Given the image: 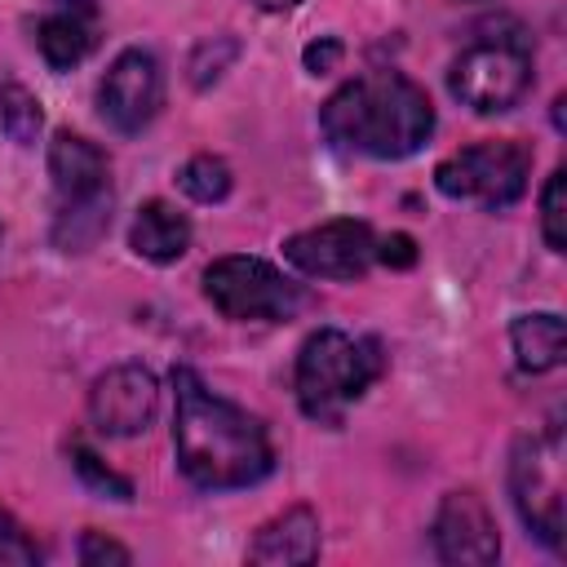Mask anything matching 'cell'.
<instances>
[{
	"label": "cell",
	"mask_w": 567,
	"mask_h": 567,
	"mask_svg": "<svg viewBox=\"0 0 567 567\" xmlns=\"http://www.w3.org/2000/svg\"><path fill=\"white\" fill-rule=\"evenodd\" d=\"M173 452L195 487H252L275 470L266 425L248 408L208 390L195 368H173Z\"/></svg>",
	"instance_id": "cell-1"
},
{
	"label": "cell",
	"mask_w": 567,
	"mask_h": 567,
	"mask_svg": "<svg viewBox=\"0 0 567 567\" xmlns=\"http://www.w3.org/2000/svg\"><path fill=\"white\" fill-rule=\"evenodd\" d=\"M319 124L332 146L372 155V159H408L434 133V106L421 84L399 71H368L346 80L319 111Z\"/></svg>",
	"instance_id": "cell-2"
},
{
	"label": "cell",
	"mask_w": 567,
	"mask_h": 567,
	"mask_svg": "<svg viewBox=\"0 0 567 567\" xmlns=\"http://www.w3.org/2000/svg\"><path fill=\"white\" fill-rule=\"evenodd\" d=\"M381 346L341 328H319L297 350V403L319 425H341L346 408L381 377Z\"/></svg>",
	"instance_id": "cell-3"
},
{
	"label": "cell",
	"mask_w": 567,
	"mask_h": 567,
	"mask_svg": "<svg viewBox=\"0 0 567 567\" xmlns=\"http://www.w3.org/2000/svg\"><path fill=\"white\" fill-rule=\"evenodd\" d=\"M509 492L514 509L536 540L563 554L567 540V483H563V421L554 416L545 430H532L509 452Z\"/></svg>",
	"instance_id": "cell-4"
},
{
	"label": "cell",
	"mask_w": 567,
	"mask_h": 567,
	"mask_svg": "<svg viewBox=\"0 0 567 567\" xmlns=\"http://www.w3.org/2000/svg\"><path fill=\"white\" fill-rule=\"evenodd\" d=\"M447 89L461 106L478 115H501L518 106L532 89V44L523 35H483L447 71Z\"/></svg>",
	"instance_id": "cell-5"
},
{
	"label": "cell",
	"mask_w": 567,
	"mask_h": 567,
	"mask_svg": "<svg viewBox=\"0 0 567 567\" xmlns=\"http://www.w3.org/2000/svg\"><path fill=\"white\" fill-rule=\"evenodd\" d=\"M204 297L213 301L217 315L235 319V323H248V319H292L306 301L301 284L288 279L284 270H275L270 261L261 257H248V252H230V257H217L208 261L204 270Z\"/></svg>",
	"instance_id": "cell-6"
},
{
	"label": "cell",
	"mask_w": 567,
	"mask_h": 567,
	"mask_svg": "<svg viewBox=\"0 0 567 567\" xmlns=\"http://www.w3.org/2000/svg\"><path fill=\"white\" fill-rule=\"evenodd\" d=\"M532 177V151L514 137L501 142H474L434 168V186L447 199L478 204V208H509Z\"/></svg>",
	"instance_id": "cell-7"
},
{
	"label": "cell",
	"mask_w": 567,
	"mask_h": 567,
	"mask_svg": "<svg viewBox=\"0 0 567 567\" xmlns=\"http://www.w3.org/2000/svg\"><path fill=\"white\" fill-rule=\"evenodd\" d=\"M284 257L310 279H359L377 261V235L368 221L337 217L284 239Z\"/></svg>",
	"instance_id": "cell-8"
},
{
	"label": "cell",
	"mask_w": 567,
	"mask_h": 567,
	"mask_svg": "<svg viewBox=\"0 0 567 567\" xmlns=\"http://www.w3.org/2000/svg\"><path fill=\"white\" fill-rule=\"evenodd\" d=\"M164 102V71H159V58L146 53V49H124L111 66H106V80L97 89V106H102V120L120 133H142L155 111Z\"/></svg>",
	"instance_id": "cell-9"
},
{
	"label": "cell",
	"mask_w": 567,
	"mask_h": 567,
	"mask_svg": "<svg viewBox=\"0 0 567 567\" xmlns=\"http://www.w3.org/2000/svg\"><path fill=\"white\" fill-rule=\"evenodd\" d=\"M159 408V381L142 363H115L106 368L89 390V416L93 430L106 439H133L151 425Z\"/></svg>",
	"instance_id": "cell-10"
},
{
	"label": "cell",
	"mask_w": 567,
	"mask_h": 567,
	"mask_svg": "<svg viewBox=\"0 0 567 567\" xmlns=\"http://www.w3.org/2000/svg\"><path fill=\"white\" fill-rule=\"evenodd\" d=\"M434 549L443 563H461V567H487L501 558V532H496V518L492 509L483 505L478 492L461 487V492H447L439 501V514H434Z\"/></svg>",
	"instance_id": "cell-11"
},
{
	"label": "cell",
	"mask_w": 567,
	"mask_h": 567,
	"mask_svg": "<svg viewBox=\"0 0 567 567\" xmlns=\"http://www.w3.org/2000/svg\"><path fill=\"white\" fill-rule=\"evenodd\" d=\"M49 177H53L58 208L84 204V199H97V195H111L106 155L89 137H80L71 128H58L53 142H49Z\"/></svg>",
	"instance_id": "cell-12"
},
{
	"label": "cell",
	"mask_w": 567,
	"mask_h": 567,
	"mask_svg": "<svg viewBox=\"0 0 567 567\" xmlns=\"http://www.w3.org/2000/svg\"><path fill=\"white\" fill-rule=\"evenodd\" d=\"M35 44L53 71L80 66L97 44V4L93 0H58L35 27Z\"/></svg>",
	"instance_id": "cell-13"
},
{
	"label": "cell",
	"mask_w": 567,
	"mask_h": 567,
	"mask_svg": "<svg viewBox=\"0 0 567 567\" xmlns=\"http://www.w3.org/2000/svg\"><path fill=\"white\" fill-rule=\"evenodd\" d=\"M319 558V514L310 505H292L257 527L248 545V563L261 567H301Z\"/></svg>",
	"instance_id": "cell-14"
},
{
	"label": "cell",
	"mask_w": 567,
	"mask_h": 567,
	"mask_svg": "<svg viewBox=\"0 0 567 567\" xmlns=\"http://www.w3.org/2000/svg\"><path fill=\"white\" fill-rule=\"evenodd\" d=\"M128 248L155 266H168L177 261L186 248H190V221L186 213H177L173 204L164 199H146L128 226Z\"/></svg>",
	"instance_id": "cell-15"
},
{
	"label": "cell",
	"mask_w": 567,
	"mask_h": 567,
	"mask_svg": "<svg viewBox=\"0 0 567 567\" xmlns=\"http://www.w3.org/2000/svg\"><path fill=\"white\" fill-rule=\"evenodd\" d=\"M563 319L554 310H536V315H518L509 323V346H514V359L523 372H554L563 363Z\"/></svg>",
	"instance_id": "cell-16"
},
{
	"label": "cell",
	"mask_w": 567,
	"mask_h": 567,
	"mask_svg": "<svg viewBox=\"0 0 567 567\" xmlns=\"http://www.w3.org/2000/svg\"><path fill=\"white\" fill-rule=\"evenodd\" d=\"M111 204H115V195H97V199L58 208V217H53V244L62 252H89L106 235V226H111Z\"/></svg>",
	"instance_id": "cell-17"
},
{
	"label": "cell",
	"mask_w": 567,
	"mask_h": 567,
	"mask_svg": "<svg viewBox=\"0 0 567 567\" xmlns=\"http://www.w3.org/2000/svg\"><path fill=\"white\" fill-rule=\"evenodd\" d=\"M230 164L221 159V155H213V151H199V155H190L182 168H177V186L195 199V204H217V199H226L230 195Z\"/></svg>",
	"instance_id": "cell-18"
},
{
	"label": "cell",
	"mask_w": 567,
	"mask_h": 567,
	"mask_svg": "<svg viewBox=\"0 0 567 567\" xmlns=\"http://www.w3.org/2000/svg\"><path fill=\"white\" fill-rule=\"evenodd\" d=\"M0 124L18 146H31L40 137V124H44V111H40L35 93L22 89V84H4L0 89Z\"/></svg>",
	"instance_id": "cell-19"
},
{
	"label": "cell",
	"mask_w": 567,
	"mask_h": 567,
	"mask_svg": "<svg viewBox=\"0 0 567 567\" xmlns=\"http://www.w3.org/2000/svg\"><path fill=\"white\" fill-rule=\"evenodd\" d=\"M540 235H545L549 252L567 248V173L563 168H554L540 190Z\"/></svg>",
	"instance_id": "cell-20"
},
{
	"label": "cell",
	"mask_w": 567,
	"mask_h": 567,
	"mask_svg": "<svg viewBox=\"0 0 567 567\" xmlns=\"http://www.w3.org/2000/svg\"><path fill=\"white\" fill-rule=\"evenodd\" d=\"M71 465H75V474H80L93 492L115 496V501H133V483H128L124 474H115L111 465H102V461H97V452H89L84 443H75V447H71Z\"/></svg>",
	"instance_id": "cell-21"
},
{
	"label": "cell",
	"mask_w": 567,
	"mask_h": 567,
	"mask_svg": "<svg viewBox=\"0 0 567 567\" xmlns=\"http://www.w3.org/2000/svg\"><path fill=\"white\" fill-rule=\"evenodd\" d=\"M0 563H18V567L40 563V545L22 532V523L4 505H0Z\"/></svg>",
	"instance_id": "cell-22"
},
{
	"label": "cell",
	"mask_w": 567,
	"mask_h": 567,
	"mask_svg": "<svg viewBox=\"0 0 567 567\" xmlns=\"http://www.w3.org/2000/svg\"><path fill=\"white\" fill-rule=\"evenodd\" d=\"M80 563H84V567H106V563L128 567V563H133V554H128L120 540L102 536V532H84V536H80Z\"/></svg>",
	"instance_id": "cell-23"
},
{
	"label": "cell",
	"mask_w": 567,
	"mask_h": 567,
	"mask_svg": "<svg viewBox=\"0 0 567 567\" xmlns=\"http://www.w3.org/2000/svg\"><path fill=\"white\" fill-rule=\"evenodd\" d=\"M377 261H385V266H394V270H408V266L416 261V239L403 235V230L377 239Z\"/></svg>",
	"instance_id": "cell-24"
},
{
	"label": "cell",
	"mask_w": 567,
	"mask_h": 567,
	"mask_svg": "<svg viewBox=\"0 0 567 567\" xmlns=\"http://www.w3.org/2000/svg\"><path fill=\"white\" fill-rule=\"evenodd\" d=\"M306 71L310 75H328L337 62H341V40H332V35H323V40H315V44H306Z\"/></svg>",
	"instance_id": "cell-25"
},
{
	"label": "cell",
	"mask_w": 567,
	"mask_h": 567,
	"mask_svg": "<svg viewBox=\"0 0 567 567\" xmlns=\"http://www.w3.org/2000/svg\"><path fill=\"white\" fill-rule=\"evenodd\" d=\"M261 9H292V4H301V0H257Z\"/></svg>",
	"instance_id": "cell-26"
}]
</instances>
